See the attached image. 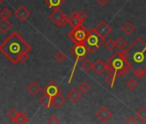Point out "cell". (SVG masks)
<instances>
[{"instance_id":"obj_20","label":"cell","mask_w":146,"mask_h":124,"mask_svg":"<svg viewBox=\"0 0 146 124\" xmlns=\"http://www.w3.org/2000/svg\"><path fill=\"white\" fill-rule=\"evenodd\" d=\"M64 2V0H46V4L49 9H57L60 7Z\"/></svg>"},{"instance_id":"obj_32","label":"cell","mask_w":146,"mask_h":124,"mask_svg":"<svg viewBox=\"0 0 146 124\" xmlns=\"http://www.w3.org/2000/svg\"><path fill=\"white\" fill-rule=\"evenodd\" d=\"M18 112L19 111H17L16 109H11L8 113H7V117L11 120V121H14V119L17 117V114H18Z\"/></svg>"},{"instance_id":"obj_36","label":"cell","mask_w":146,"mask_h":124,"mask_svg":"<svg viewBox=\"0 0 146 124\" xmlns=\"http://www.w3.org/2000/svg\"><path fill=\"white\" fill-rule=\"evenodd\" d=\"M96 2L100 7H104L108 3V0H96Z\"/></svg>"},{"instance_id":"obj_26","label":"cell","mask_w":146,"mask_h":124,"mask_svg":"<svg viewBox=\"0 0 146 124\" xmlns=\"http://www.w3.org/2000/svg\"><path fill=\"white\" fill-rule=\"evenodd\" d=\"M54 59L57 62H58V63L62 64L64 63V62L66 60V55L61 52V51H58L55 54H54Z\"/></svg>"},{"instance_id":"obj_30","label":"cell","mask_w":146,"mask_h":124,"mask_svg":"<svg viewBox=\"0 0 146 124\" xmlns=\"http://www.w3.org/2000/svg\"><path fill=\"white\" fill-rule=\"evenodd\" d=\"M0 17L3 19H9L11 17V12L8 8H4L1 11H0Z\"/></svg>"},{"instance_id":"obj_29","label":"cell","mask_w":146,"mask_h":124,"mask_svg":"<svg viewBox=\"0 0 146 124\" xmlns=\"http://www.w3.org/2000/svg\"><path fill=\"white\" fill-rule=\"evenodd\" d=\"M114 41H115V46H116V47H117L118 49H119L120 51L123 50V49L126 47V45H127V42H126L123 38H117Z\"/></svg>"},{"instance_id":"obj_35","label":"cell","mask_w":146,"mask_h":124,"mask_svg":"<svg viewBox=\"0 0 146 124\" xmlns=\"http://www.w3.org/2000/svg\"><path fill=\"white\" fill-rule=\"evenodd\" d=\"M78 16L79 17V18L82 20V22H84L87 19V14L84 11H80L78 12Z\"/></svg>"},{"instance_id":"obj_8","label":"cell","mask_w":146,"mask_h":124,"mask_svg":"<svg viewBox=\"0 0 146 124\" xmlns=\"http://www.w3.org/2000/svg\"><path fill=\"white\" fill-rule=\"evenodd\" d=\"M42 92H43L44 95H47V96H49L51 97H55V96H57L58 94H61L62 91H61L60 87L55 82L52 81V82L48 83L45 86Z\"/></svg>"},{"instance_id":"obj_10","label":"cell","mask_w":146,"mask_h":124,"mask_svg":"<svg viewBox=\"0 0 146 124\" xmlns=\"http://www.w3.org/2000/svg\"><path fill=\"white\" fill-rule=\"evenodd\" d=\"M96 118L98 120H100V121H102V122H107V121H108L113 117V114H112L111 110L108 107L102 105L98 109V111L96 112Z\"/></svg>"},{"instance_id":"obj_18","label":"cell","mask_w":146,"mask_h":124,"mask_svg":"<svg viewBox=\"0 0 146 124\" xmlns=\"http://www.w3.org/2000/svg\"><path fill=\"white\" fill-rule=\"evenodd\" d=\"M52 97L47 96V95H44L40 98V103L41 104V106L46 109H49L52 106Z\"/></svg>"},{"instance_id":"obj_5","label":"cell","mask_w":146,"mask_h":124,"mask_svg":"<svg viewBox=\"0 0 146 124\" xmlns=\"http://www.w3.org/2000/svg\"><path fill=\"white\" fill-rule=\"evenodd\" d=\"M89 33L90 30L87 29L84 25H81L76 28H72V29L69 32L68 36L75 45H80L85 44Z\"/></svg>"},{"instance_id":"obj_13","label":"cell","mask_w":146,"mask_h":124,"mask_svg":"<svg viewBox=\"0 0 146 124\" xmlns=\"http://www.w3.org/2000/svg\"><path fill=\"white\" fill-rule=\"evenodd\" d=\"M107 70V64L106 62H104L102 59H97L95 63H94V67H93V71L97 74V75H101L103 73L104 71Z\"/></svg>"},{"instance_id":"obj_2","label":"cell","mask_w":146,"mask_h":124,"mask_svg":"<svg viewBox=\"0 0 146 124\" xmlns=\"http://www.w3.org/2000/svg\"><path fill=\"white\" fill-rule=\"evenodd\" d=\"M130 70L138 67L146 69V43L141 37H137L127 48L121 50Z\"/></svg>"},{"instance_id":"obj_7","label":"cell","mask_w":146,"mask_h":124,"mask_svg":"<svg viewBox=\"0 0 146 124\" xmlns=\"http://www.w3.org/2000/svg\"><path fill=\"white\" fill-rule=\"evenodd\" d=\"M48 19L58 27H64L66 24H68V17L59 8L54 9L53 11L49 15Z\"/></svg>"},{"instance_id":"obj_22","label":"cell","mask_w":146,"mask_h":124,"mask_svg":"<svg viewBox=\"0 0 146 124\" xmlns=\"http://www.w3.org/2000/svg\"><path fill=\"white\" fill-rule=\"evenodd\" d=\"M93 67H94V63H92V61L90 59H84L81 63L82 69L86 73H89L90 71L93 70Z\"/></svg>"},{"instance_id":"obj_15","label":"cell","mask_w":146,"mask_h":124,"mask_svg":"<svg viewBox=\"0 0 146 124\" xmlns=\"http://www.w3.org/2000/svg\"><path fill=\"white\" fill-rule=\"evenodd\" d=\"M68 24L70 25L72 28H76L83 25V22L78 16V12H74L70 15V17L68 18Z\"/></svg>"},{"instance_id":"obj_37","label":"cell","mask_w":146,"mask_h":124,"mask_svg":"<svg viewBox=\"0 0 146 124\" xmlns=\"http://www.w3.org/2000/svg\"><path fill=\"white\" fill-rule=\"evenodd\" d=\"M5 1V0H0V5H1V4H3L4 2Z\"/></svg>"},{"instance_id":"obj_6","label":"cell","mask_w":146,"mask_h":124,"mask_svg":"<svg viewBox=\"0 0 146 124\" xmlns=\"http://www.w3.org/2000/svg\"><path fill=\"white\" fill-rule=\"evenodd\" d=\"M104 42H106L105 39L102 38L93 29L90 30L89 35L85 41V45L88 47L90 53H94L98 50L104 44Z\"/></svg>"},{"instance_id":"obj_33","label":"cell","mask_w":146,"mask_h":124,"mask_svg":"<svg viewBox=\"0 0 146 124\" xmlns=\"http://www.w3.org/2000/svg\"><path fill=\"white\" fill-rule=\"evenodd\" d=\"M47 123L49 124H59L60 123V121L58 120V118L56 116V115H52L51 117H49V119L47 120L46 121Z\"/></svg>"},{"instance_id":"obj_1","label":"cell","mask_w":146,"mask_h":124,"mask_svg":"<svg viewBox=\"0 0 146 124\" xmlns=\"http://www.w3.org/2000/svg\"><path fill=\"white\" fill-rule=\"evenodd\" d=\"M30 52V45L17 32L11 33L0 44V53L14 65L25 63Z\"/></svg>"},{"instance_id":"obj_17","label":"cell","mask_w":146,"mask_h":124,"mask_svg":"<svg viewBox=\"0 0 146 124\" xmlns=\"http://www.w3.org/2000/svg\"><path fill=\"white\" fill-rule=\"evenodd\" d=\"M121 30L123 33H125L127 35H131V34H133L136 31V28L135 26L131 23V22H126L125 24H123V26L121 27Z\"/></svg>"},{"instance_id":"obj_28","label":"cell","mask_w":146,"mask_h":124,"mask_svg":"<svg viewBox=\"0 0 146 124\" xmlns=\"http://www.w3.org/2000/svg\"><path fill=\"white\" fill-rule=\"evenodd\" d=\"M91 89V86L90 85V84L86 81H84L82 82L79 86H78V90L82 92V93H87L90 91Z\"/></svg>"},{"instance_id":"obj_24","label":"cell","mask_w":146,"mask_h":124,"mask_svg":"<svg viewBox=\"0 0 146 124\" xmlns=\"http://www.w3.org/2000/svg\"><path fill=\"white\" fill-rule=\"evenodd\" d=\"M117 78H118V76H117L116 74H114V73H109V74L105 78V81L107 82V84L109 85V87H110L111 89L113 88Z\"/></svg>"},{"instance_id":"obj_38","label":"cell","mask_w":146,"mask_h":124,"mask_svg":"<svg viewBox=\"0 0 146 124\" xmlns=\"http://www.w3.org/2000/svg\"><path fill=\"white\" fill-rule=\"evenodd\" d=\"M145 95H146V90H145Z\"/></svg>"},{"instance_id":"obj_25","label":"cell","mask_w":146,"mask_h":124,"mask_svg":"<svg viewBox=\"0 0 146 124\" xmlns=\"http://www.w3.org/2000/svg\"><path fill=\"white\" fill-rule=\"evenodd\" d=\"M137 85H138L137 81L134 79H130L129 80L125 82V86L130 91H134L137 87Z\"/></svg>"},{"instance_id":"obj_27","label":"cell","mask_w":146,"mask_h":124,"mask_svg":"<svg viewBox=\"0 0 146 124\" xmlns=\"http://www.w3.org/2000/svg\"><path fill=\"white\" fill-rule=\"evenodd\" d=\"M132 72L135 74V76L137 77L139 79H142L145 76V74H146V69L143 68V67H138V68L133 69Z\"/></svg>"},{"instance_id":"obj_16","label":"cell","mask_w":146,"mask_h":124,"mask_svg":"<svg viewBox=\"0 0 146 124\" xmlns=\"http://www.w3.org/2000/svg\"><path fill=\"white\" fill-rule=\"evenodd\" d=\"M65 103V98L64 97V96L62 94H58L55 97H52V106H53L54 109H60L64 104Z\"/></svg>"},{"instance_id":"obj_31","label":"cell","mask_w":146,"mask_h":124,"mask_svg":"<svg viewBox=\"0 0 146 124\" xmlns=\"http://www.w3.org/2000/svg\"><path fill=\"white\" fill-rule=\"evenodd\" d=\"M105 47H106L108 50H109V51H113V50L116 47V46H115V41H113L112 39H108L107 41H106V43H105Z\"/></svg>"},{"instance_id":"obj_21","label":"cell","mask_w":146,"mask_h":124,"mask_svg":"<svg viewBox=\"0 0 146 124\" xmlns=\"http://www.w3.org/2000/svg\"><path fill=\"white\" fill-rule=\"evenodd\" d=\"M28 121H29L28 116L23 112H21V111L18 112L17 117L13 121V122H15L17 124H24V123H27Z\"/></svg>"},{"instance_id":"obj_3","label":"cell","mask_w":146,"mask_h":124,"mask_svg":"<svg viewBox=\"0 0 146 124\" xmlns=\"http://www.w3.org/2000/svg\"><path fill=\"white\" fill-rule=\"evenodd\" d=\"M107 64V71L108 73H114L119 77L125 76L129 73V67L126 63V60L123 56L121 51L115 52L108 61Z\"/></svg>"},{"instance_id":"obj_4","label":"cell","mask_w":146,"mask_h":124,"mask_svg":"<svg viewBox=\"0 0 146 124\" xmlns=\"http://www.w3.org/2000/svg\"><path fill=\"white\" fill-rule=\"evenodd\" d=\"M70 53H72V55L74 56V58H75V64H74V67H73L72 71H71V73L70 74V77H69V80H68L69 84L71 82V79H72L73 75H74L75 69H76V67H77L78 63L79 61L83 60L89 53H90L88 47L85 44L75 45V47H73L70 49Z\"/></svg>"},{"instance_id":"obj_23","label":"cell","mask_w":146,"mask_h":124,"mask_svg":"<svg viewBox=\"0 0 146 124\" xmlns=\"http://www.w3.org/2000/svg\"><path fill=\"white\" fill-rule=\"evenodd\" d=\"M136 116L138 118V120L142 122L146 121V107L143 106L141 107L137 112H136Z\"/></svg>"},{"instance_id":"obj_14","label":"cell","mask_w":146,"mask_h":124,"mask_svg":"<svg viewBox=\"0 0 146 124\" xmlns=\"http://www.w3.org/2000/svg\"><path fill=\"white\" fill-rule=\"evenodd\" d=\"M27 91L34 97H36L37 95H39V93L41 91V87L40 85L36 83V82H31L26 88Z\"/></svg>"},{"instance_id":"obj_19","label":"cell","mask_w":146,"mask_h":124,"mask_svg":"<svg viewBox=\"0 0 146 124\" xmlns=\"http://www.w3.org/2000/svg\"><path fill=\"white\" fill-rule=\"evenodd\" d=\"M12 25L11 23L8 21V19H1L0 20V32L3 34H6L11 29Z\"/></svg>"},{"instance_id":"obj_11","label":"cell","mask_w":146,"mask_h":124,"mask_svg":"<svg viewBox=\"0 0 146 124\" xmlns=\"http://www.w3.org/2000/svg\"><path fill=\"white\" fill-rule=\"evenodd\" d=\"M14 15H15V17H17V19L19 22H21V23H25V22L28 20V18L29 17L30 12H29V11L24 5H21V6H19V7L16 10Z\"/></svg>"},{"instance_id":"obj_12","label":"cell","mask_w":146,"mask_h":124,"mask_svg":"<svg viewBox=\"0 0 146 124\" xmlns=\"http://www.w3.org/2000/svg\"><path fill=\"white\" fill-rule=\"evenodd\" d=\"M82 97H83L82 92L79 90H77L75 88L71 89L70 91L67 92V98L72 103H77L82 98Z\"/></svg>"},{"instance_id":"obj_9","label":"cell","mask_w":146,"mask_h":124,"mask_svg":"<svg viewBox=\"0 0 146 124\" xmlns=\"http://www.w3.org/2000/svg\"><path fill=\"white\" fill-rule=\"evenodd\" d=\"M95 31L103 39H105L111 32L112 28L108 25V23L105 21H101L94 29Z\"/></svg>"},{"instance_id":"obj_34","label":"cell","mask_w":146,"mask_h":124,"mask_svg":"<svg viewBox=\"0 0 146 124\" xmlns=\"http://www.w3.org/2000/svg\"><path fill=\"white\" fill-rule=\"evenodd\" d=\"M137 122H138V121H137V119H136L133 115L128 117L127 120L125 121V123H126V124H137Z\"/></svg>"}]
</instances>
